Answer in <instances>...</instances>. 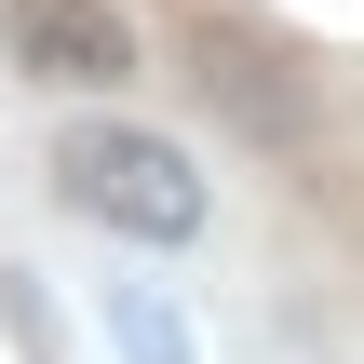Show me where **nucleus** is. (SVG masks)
<instances>
[{
  "label": "nucleus",
  "instance_id": "1",
  "mask_svg": "<svg viewBox=\"0 0 364 364\" xmlns=\"http://www.w3.org/2000/svg\"><path fill=\"white\" fill-rule=\"evenodd\" d=\"M54 189H68L95 230H122V243H189V230H203V176H189V149H176V135H135V122H81V135H54Z\"/></svg>",
  "mask_w": 364,
  "mask_h": 364
},
{
  "label": "nucleus",
  "instance_id": "2",
  "mask_svg": "<svg viewBox=\"0 0 364 364\" xmlns=\"http://www.w3.org/2000/svg\"><path fill=\"white\" fill-rule=\"evenodd\" d=\"M0 41H14V68L54 81V95H108V81H135V27H122V0H0Z\"/></svg>",
  "mask_w": 364,
  "mask_h": 364
},
{
  "label": "nucleus",
  "instance_id": "3",
  "mask_svg": "<svg viewBox=\"0 0 364 364\" xmlns=\"http://www.w3.org/2000/svg\"><path fill=\"white\" fill-rule=\"evenodd\" d=\"M108 338H122V364H189L176 297H149V284H122V297H108Z\"/></svg>",
  "mask_w": 364,
  "mask_h": 364
}]
</instances>
